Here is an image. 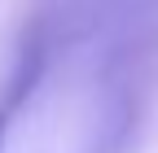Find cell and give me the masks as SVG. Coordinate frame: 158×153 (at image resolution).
I'll list each match as a JSON object with an SVG mask.
<instances>
[{"label": "cell", "instance_id": "1", "mask_svg": "<svg viewBox=\"0 0 158 153\" xmlns=\"http://www.w3.org/2000/svg\"><path fill=\"white\" fill-rule=\"evenodd\" d=\"M22 92H27V83L22 79H18L9 92H5V96H0V149H5V131H9V114H13V105L18 101H22Z\"/></svg>", "mask_w": 158, "mask_h": 153}]
</instances>
